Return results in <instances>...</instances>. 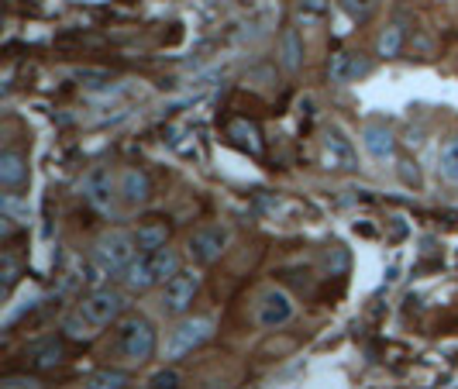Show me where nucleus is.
<instances>
[{"instance_id":"obj_1","label":"nucleus","mask_w":458,"mask_h":389,"mask_svg":"<svg viewBox=\"0 0 458 389\" xmlns=\"http://www.w3.org/2000/svg\"><path fill=\"white\" fill-rule=\"evenodd\" d=\"M156 344H159V338H156L152 321L141 317V314H128V317L117 321L111 355H114L117 362H124V366H145L156 355Z\"/></svg>"},{"instance_id":"obj_2","label":"nucleus","mask_w":458,"mask_h":389,"mask_svg":"<svg viewBox=\"0 0 458 389\" xmlns=\"http://www.w3.org/2000/svg\"><path fill=\"white\" fill-rule=\"evenodd\" d=\"M180 273V255L173 252L169 245H162L156 252H138L135 262L121 273V283L131 290V293H145V290H156L165 286L169 275Z\"/></svg>"},{"instance_id":"obj_3","label":"nucleus","mask_w":458,"mask_h":389,"mask_svg":"<svg viewBox=\"0 0 458 389\" xmlns=\"http://www.w3.org/2000/svg\"><path fill=\"white\" fill-rule=\"evenodd\" d=\"M135 234H128V231H104L97 238V245H93V273H100V279L124 273L135 262Z\"/></svg>"},{"instance_id":"obj_4","label":"nucleus","mask_w":458,"mask_h":389,"mask_svg":"<svg viewBox=\"0 0 458 389\" xmlns=\"http://www.w3.org/2000/svg\"><path fill=\"white\" fill-rule=\"evenodd\" d=\"M210 338H214V321L210 317H180L176 327L169 331V338H165V359H183Z\"/></svg>"},{"instance_id":"obj_5","label":"nucleus","mask_w":458,"mask_h":389,"mask_svg":"<svg viewBox=\"0 0 458 389\" xmlns=\"http://www.w3.org/2000/svg\"><path fill=\"white\" fill-rule=\"evenodd\" d=\"M200 293V273L197 269H180L169 275V283L162 286V310L169 317H186V310L193 307V300Z\"/></svg>"},{"instance_id":"obj_6","label":"nucleus","mask_w":458,"mask_h":389,"mask_svg":"<svg viewBox=\"0 0 458 389\" xmlns=\"http://www.w3.org/2000/svg\"><path fill=\"white\" fill-rule=\"evenodd\" d=\"M231 241V231L225 224H207V228H197L186 241V252H190V262L193 266H210L217 262Z\"/></svg>"},{"instance_id":"obj_7","label":"nucleus","mask_w":458,"mask_h":389,"mask_svg":"<svg viewBox=\"0 0 458 389\" xmlns=\"http://www.w3.org/2000/svg\"><path fill=\"white\" fill-rule=\"evenodd\" d=\"M293 314H297V303L293 297L286 293V290H266L262 297H259V307H255V321L262 331H276V327H283V324L293 321Z\"/></svg>"},{"instance_id":"obj_8","label":"nucleus","mask_w":458,"mask_h":389,"mask_svg":"<svg viewBox=\"0 0 458 389\" xmlns=\"http://www.w3.org/2000/svg\"><path fill=\"white\" fill-rule=\"evenodd\" d=\"M80 310H83L97 327H107V324L121 321V314H124V293H117L111 286H100V290H93V293L83 297Z\"/></svg>"},{"instance_id":"obj_9","label":"nucleus","mask_w":458,"mask_h":389,"mask_svg":"<svg viewBox=\"0 0 458 389\" xmlns=\"http://www.w3.org/2000/svg\"><path fill=\"white\" fill-rule=\"evenodd\" d=\"M83 200L93 207V210H100V214H107L117 200V176L107 169V165H93L90 173L83 176Z\"/></svg>"},{"instance_id":"obj_10","label":"nucleus","mask_w":458,"mask_h":389,"mask_svg":"<svg viewBox=\"0 0 458 389\" xmlns=\"http://www.w3.org/2000/svg\"><path fill=\"white\" fill-rule=\"evenodd\" d=\"M321 162H324V169H335V173H352V169H359L355 148H352V141L344 138L342 128H331V131L324 135Z\"/></svg>"},{"instance_id":"obj_11","label":"nucleus","mask_w":458,"mask_h":389,"mask_svg":"<svg viewBox=\"0 0 458 389\" xmlns=\"http://www.w3.org/2000/svg\"><path fill=\"white\" fill-rule=\"evenodd\" d=\"M372 72V63L359 52H335L331 63H327V80L331 83H355Z\"/></svg>"},{"instance_id":"obj_12","label":"nucleus","mask_w":458,"mask_h":389,"mask_svg":"<svg viewBox=\"0 0 458 389\" xmlns=\"http://www.w3.org/2000/svg\"><path fill=\"white\" fill-rule=\"evenodd\" d=\"M117 197L124 207H141L148 197H152V180L145 169L138 165H128L121 176H117Z\"/></svg>"},{"instance_id":"obj_13","label":"nucleus","mask_w":458,"mask_h":389,"mask_svg":"<svg viewBox=\"0 0 458 389\" xmlns=\"http://www.w3.org/2000/svg\"><path fill=\"white\" fill-rule=\"evenodd\" d=\"M362 148L376 162H393L396 159V135L383 121H369V124H362Z\"/></svg>"},{"instance_id":"obj_14","label":"nucleus","mask_w":458,"mask_h":389,"mask_svg":"<svg viewBox=\"0 0 458 389\" xmlns=\"http://www.w3.org/2000/svg\"><path fill=\"white\" fill-rule=\"evenodd\" d=\"M303 59H307V48H303V35H300L297 28H283V35H279V63L286 72H297L303 66Z\"/></svg>"},{"instance_id":"obj_15","label":"nucleus","mask_w":458,"mask_h":389,"mask_svg":"<svg viewBox=\"0 0 458 389\" xmlns=\"http://www.w3.org/2000/svg\"><path fill=\"white\" fill-rule=\"evenodd\" d=\"M28 183V162L18 152H4L0 156V186L4 190H21Z\"/></svg>"},{"instance_id":"obj_16","label":"nucleus","mask_w":458,"mask_h":389,"mask_svg":"<svg viewBox=\"0 0 458 389\" xmlns=\"http://www.w3.org/2000/svg\"><path fill=\"white\" fill-rule=\"evenodd\" d=\"M135 245L138 252H156L162 245H169V224L165 221H145V224H138Z\"/></svg>"},{"instance_id":"obj_17","label":"nucleus","mask_w":458,"mask_h":389,"mask_svg":"<svg viewBox=\"0 0 458 389\" xmlns=\"http://www.w3.org/2000/svg\"><path fill=\"white\" fill-rule=\"evenodd\" d=\"M97 331H100V327H97V324H93L80 307L63 317V334H66L69 342H93V338H97Z\"/></svg>"},{"instance_id":"obj_18","label":"nucleus","mask_w":458,"mask_h":389,"mask_svg":"<svg viewBox=\"0 0 458 389\" xmlns=\"http://www.w3.org/2000/svg\"><path fill=\"white\" fill-rule=\"evenodd\" d=\"M128 386V372L121 368H97L83 379V389H124Z\"/></svg>"},{"instance_id":"obj_19","label":"nucleus","mask_w":458,"mask_h":389,"mask_svg":"<svg viewBox=\"0 0 458 389\" xmlns=\"http://www.w3.org/2000/svg\"><path fill=\"white\" fill-rule=\"evenodd\" d=\"M437 173H441L448 183H458V135L448 138V141L437 148Z\"/></svg>"},{"instance_id":"obj_20","label":"nucleus","mask_w":458,"mask_h":389,"mask_svg":"<svg viewBox=\"0 0 458 389\" xmlns=\"http://www.w3.org/2000/svg\"><path fill=\"white\" fill-rule=\"evenodd\" d=\"M400 48H403V28H400V24L383 28L379 38H376V55H379V59H396Z\"/></svg>"},{"instance_id":"obj_21","label":"nucleus","mask_w":458,"mask_h":389,"mask_svg":"<svg viewBox=\"0 0 458 389\" xmlns=\"http://www.w3.org/2000/svg\"><path fill=\"white\" fill-rule=\"evenodd\" d=\"M231 138L242 145V148H252L255 156L262 152V141H259V128H255L252 121H234L231 124Z\"/></svg>"},{"instance_id":"obj_22","label":"nucleus","mask_w":458,"mask_h":389,"mask_svg":"<svg viewBox=\"0 0 458 389\" xmlns=\"http://www.w3.org/2000/svg\"><path fill=\"white\" fill-rule=\"evenodd\" d=\"M338 4H342V11L352 21H369L376 14V7H379V0H338Z\"/></svg>"},{"instance_id":"obj_23","label":"nucleus","mask_w":458,"mask_h":389,"mask_svg":"<svg viewBox=\"0 0 458 389\" xmlns=\"http://www.w3.org/2000/svg\"><path fill=\"white\" fill-rule=\"evenodd\" d=\"M180 386H183V379H180L176 368H159V372L148 379V389H180Z\"/></svg>"},{"instance_id":"obj_24","label":"nucleus","mask_w":458,"mask_h":389,"mask_svg":"<svg viewBox=\"0 0 458 389\" xmlns=\"http://www.w3.org/2000/svg\"><path fill=\"white\" fill-rule=\"evenodd\" d=\"M0 389H42V383L31 379V376H7V379L0 383Z\"/></svg>"},{"instance_id":"obj_25","label":"nucleus","mask_w":458,"mask_h":389,"mask_svg":"<svg viewBox=\"0 0 458 389\" xmlns=\"http://www.w3.org/2000/svg\"><path fill=\"white\" fill-rule=\"evenodd\" d=\"M14 283H18V266H14L11 255H4V293H11Z\"/></svg>"},{"instance_id":"obj_26","label":"nucleus","mask_w":458,"mask_h":389,"mask_svg":"<svg viewBox=\"0 0 458 389\" xmlns=\"http://www.w3.org/2000/svg\"><path fill=\"white\" fill-rule=\"evenodd\" d=\"M303 11H310L314 18H321L324 11H327V4H324V0H300V14H303Z\"/></svg>"},{"instance_id":"obj_27","label":"nucleus","mask_w":458,"mask_h":389,"mask_svg":"<svg viewBox=\"0 0 458 389\" xmlns=\"http://www.w3.org/2000/svg\"><path fill=\"white\" fill-rule=\"evenodd\" d=\"M400 173H403V180H407V183H420V176H417V165H413V162H400Z\"/></svg>"}]
</instances>
